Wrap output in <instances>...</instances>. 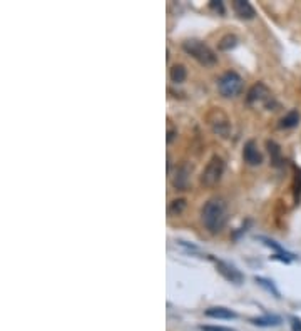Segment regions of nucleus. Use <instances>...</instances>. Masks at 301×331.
Here are the masks:
<instances>
[{"instance_id": "nucleus-1", "label": "nucleus", "mask_w": 301, "mask_h": 331, "mask_svg": "<svg viewBox=\"0 0 301 331\" xmlns=\"http://www.w3.org/2000/svg\"><path fill=\"white\" fill-rule=\"evenodd\" d=\"M201 221L211 234H219L228 223V206L221 197H211L201 209Z\"/></svg>"}, {"instance_id": "nucleus-2", "label": "nucleus", "mask_w": 301, "mask_h": 331, "mask_svg": "<svg viewBox=\"0 0 301 331\" xmlns=\"http://www.w3.org/2000/svg\"><path fill=\"white\" fill-rule=\"evenodd\" d=\"M182 49H184L187 56L196 59L201 66H214L218 62L216 54L204 42L197 39H187L186 42H182Z\"/></svg>"}, {"instance_id": "nucleus-3", "label": "nucleus", "mask_w": 301, "mask_h": 331, "mask_svg": "<svg viewBox=\"0 0 301 331\" xmlns=\"http://www.w3.org/2000/svg\"><path fill=\"white\" fill-rule=\"evenodd\" d=\"M218 90L226 99L238 97L241 90H243V79H241L239 74H236L233 71L224 72L218 81Z\"/></svg>"}, {"instance_id": "nucleus-4", "label": "nucleus", "mask_w": 301, "mask_h": 331, "mask_svg": "<svg viewBox=\"0 0 301 331\" xmlns=\"http://www.w3.org/2000/svg\"><path fill=\"white\" fill-rule=\"evenodd\" d=\"M224 161L223 157L219 156H213L209 159V162L204 168L203 174H201V184L206 186V188H213L216 186L219 181H221L223 174H224Z\"/></svg>"}, {"instance_id": "nucleus-5", "label": "nucleus", "mask_w": 301, "mask_h": 331, "mask_svg": "<svg viewBox=\"0 0 301 331\" xmlns=\"http://www.w3.org/2000/svg\"><path fill=\"white\" fill-rule=\"evenodd\" d=\"M208 119H209V126L213 127V131L216 132L218 136H221V137H228L229 136L231 122L228 119V116H226L223 111L214 109L211 114H209Z\"/></svg>"}, {"instance_id": "nucleus-6", "label": "nucleus", "mask_w": 301, "mask_h": 331, "mask_svg": "<svg viewBox=\"0 0 301 331\" xmlns=\"http://www.w3.org/2000/svg\"><path fill=\"white\" fill-rule=\"evenodd\" d=\"M246 100H248V104L265 102L266 105H270L271 92H270V89H268L263 82H258V84H255V85H253V87L249 89L248 97H246Z\"/></svg>"}, {"instance_id": "nucleus-7", "label": "nucleus", "mask_w": 301, "mask_h": 331, "mask_svg": "<svg viewBox=\"0 0 301 331\" xmlns=\"http://www.w3.org/2000/svg\"><path fill=\"white\" fill-rule=\"evenodd\" d=\"M243 159L248 165H260L263 164V154L258 149V144L255 141H248L243 147Z\"/></svg>"}, {"instance_id": "nucleus-8", "label": "nucleus", "mask_w": 301, "mask_h": 331, "mask_svg": "<svg viewBox=\"0 0 301 331\" xmlns=\"http://www.w3.org/2000/svg\"><path fill=\"white\" fill-rule=\"evenodd\" d=\"M216 266H218V271H219V273H221L228 281L234 283V285H241V283H243L244 276L241 274L233 264L224 263V261H221V259H216Z\"/></svg>"}, {"instance_id": "nucleus-9", "label": "nucleus", "mask_w": 301, "mask_h": 331, "mask_svg": "<svg viewBox=\"0 0 301 331\" xmlns=\"http://www.w3.org/2000/svg\"><path fill=\"white\" fill-rule=\"evenodd\" d=\"M233 10H234L236 15H238L239 19H244V20L255 19V15H256L255 7H253L249 2H246V0H234V2H233Z\"/></svg>"}, {"instance_id": "nucleus-10", "label": "nucleus", "mask_w": 301, "mask_h": 331, "mask_svg": "<svg viewBox=\"0 0 301 331\" xmlns=\"http://www.w3.org/2000/svg\"><path fill=\"white\" fill-rule=\"evenodd\" d=\"M187 183H189V169H187V165H181V168H177L176 176L173 178V186L177 191H182L186 189Z\"/></svg>"}, {"instance_id": "nucleus-11", "label": "nucleus", "mask_w": 301, "mask_h": 331, "mask_svg": "<svg viewBox=\"0 0 301 331\" xmlns=\"http://www.w3.org/2000/svg\"><path fill=\"white\" fill-rule=\"evenodd\" d=\"M206 316L214 318V319H233L236 318V313L224 306H213L206 309Z\"/></svg>"}, {"instance_id": "nucleus-12", "label": "nucleus", "mask_w": 301, "mask_h": 331, "mask_svg": "<svg viewBox=\"0 0 301 331\" xmlns=\"http://www.w3.org/2000/svg\"><path fill=\"white\" fill-rule=\"evenodd\" d=\"M299 122V114L298 111H289L288 114H284L279 121V127L281 129H291V127H296Z\"/></svg>"}, {"instance_id": "nucleus-13", "label": "nucleus", "mask_w": 301, "mask_h": 331, "mask_svg": "<svg viewBox=\"0 0 301 331\" xmlns=\"http://www.w3.org/2000/svg\"><path fill=\"white\" fill-rule=\"evenodd\" d=\"M251 323L256 324V326H278L281 323V318L276 316V314H266V316L253 318Z\"/></svg>"}, {"instance_id": "nucleus-14", "label": "nucleus", "mask_w": 301, "mask_h": 331, "mask_svg": "<svg viewBox=\"0 0 301 331\" xmlns=\"http://www.w3.org/2000/svg\"><path fill=\"white\" fill-rule=\"evenodd\" d=\"M169 77H171V81H173L174 84H182V82L186 81V77H187L186 67L182 66V64H174V66L171 67Z\"/></svg>"}, {"instance_id": "nucleus-15", "label": "nucleus", "mask_w": 301, "mask_h": 331, "mask_svg": "<svg viewBox=\"0 0 301 331\" xmlns=\"http://www.w3.org/2000/svg\"><path fill=\"white\" fill-rule=\"evenodd\" d=\"M236 45H238V37L233 35V34L224 35L218 44L219 50H231V49H234Z\"/></svg>"}, {"instance_id": "nucleus-16", "label": "nucleus", "mask_w": 301, "mask_h": 331, "mask_svg": "<svg viewBox=\"0 0 301 331\" xmlns=\"http://www.w3.org/2000/svg\"><path fill=\"white\" fill-rule=\"evenodd\" d=\"M268 149H270V154H271V161L275 165H279L281 164V149H279V146L275 142V141H268L266 142Z\"/></svg>"}, {"instance_id": "nucleus-17", "label": "nucleus", "mask_w": 301, "mask_h": 331, "mask_svg": "<svg viewBox=\"0 0 301 331\" xmlns=\"http://www.w3.org/2000/svg\"><path fill=\"white\" fill-rule=\"evenodd\" d=\"M186 206H187V202H186V199H182V197H179V199H174L169 204V214H174V216L181 214V212L186 209Z\"/></svg>"}, {"instance_id": "nucleus-18", "label": "nucleus", "mask_w": 301, "mask_h": 331, "mask_svg": "<svg viewBox=\"0 0 301 331\" xmlns=\"http://www.w3.org/2000/svg\"><path fill=\"white\" fill-rule=\"evenodd\" d=\"M263 243H265V246H268V248H273L276 251L278 254H283V256H288V258H294L293 254H289V253H286V251H284V248H281L279 246V244L276 243V241H273V239H270V238H265V236H261L260 238Z\"/></svg>"}, {"instance_id": "nucleus-19", "label": "nucleus", "mask_w": 301, "mask_h": 331, "mask_svg": "<svg viewBox=\"0 0 301 331\" xmlns=\"http://www.w3.org/2000/svg\"><path fill=\"white\" fill-rule=\"evenodd\" d=\"M255 281H256L260 286L265 288L266 291H270V293H273V295H275L276 298H279V291L275 288V285H273V281L266 280V278H260V276H256V278H255Z\"/></svg>"}, {"instance_id": "nucleus-20", "label": "nucleus", "mask_w": 301, "mask_h": 331, "mask_svg": "<svg viewBox=\"0 0 301 331\" xmlns=\"http://www.w3.org/2000/svg\"><path fill=\"white\" fill-rule=\"evenodd\" d=\"M294 197L299 199L301 196V169H296V176H294Z\"/></svg>"}, {"instance_id": "nucleus-21", "label": "nucleus", "mask_w": 301, "mask_h": 331, "mask_svg": "<svg viewBox=\"0 0 301 331\" xmlns=\"http://www.w3.org/2000/svg\"><path fill=\"white\" fill-rule=\"evenodd\" d=\"M209 7H211L213 10H216V12H219V14H224L226 12L223 2H219V0H213V2H209Z\"/></svg>"}, {"instance_id": "nucleus-22", "label": "nucleus", "mask_w": 301, "mask_h": 331, "mask_svg": "<svg viewBox=\"0 0 301 331\" xmlns=\"http://www.w3.org/2000/svg\"><path fill=\"white\" fill-rule=\"evenodd\" d=\"M201 329H203V331H233V329H229V328H221V326H218V328H213V326H201Z\"/></svg>"}, {"instance_id": "nucleus-23", "label": "nucleus", "mask_w": 301, "mask_h": 331, "mask_svg": "<svg viewBox=\"0 0 301 331\" xmlns=\"http://www.w3.org/2000/svg\"><path fill=\"white\" fill-rule=\"evenodd\" d=\"M293 329L294 331H301V321H299V319H296V318L293 319Z\"/></svg>"}, {"instance_id": "nucleus-24", "label": "nucleus", "mask_w": 301, "mask_h": 331, "mask_svg": "<svg viewBox=\"0 0 301 331\" xmlns=\"http://www.w3.org/2000/svg\"><path fill=\"white\" fill-rule=\"evenodd\" d=\"M174 132H176L174 129H169V132H168V142H171L174 139Z\"/></svg>"}]
</instances>
